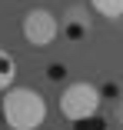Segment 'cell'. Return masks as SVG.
I'll return each instance as SVG.
<instances>
[{"mask_svg":"<svg viewBox=\"0 0 123 130\" xmlns=\"http://www.w3.org/2000/svg\"><path fill=\"white\" fill-rule=\"evenodd\" d=\"M4 123L10 130H40L47 120V100L33 87H10L4 90Z\"/></svg>","mask_w":123,"mask_h":130,"instance_id":"cell-1","label":"cell"},{"mask_svg":"<svg viewBox=\"0 0 123 130\" xmlns=\"http://www.w3.org/2000/svg\"><path fill=\"white\" fill-rule=\"evenodd\" d=\"M100 100H103V97H100V90H96L93 84L77 80V84L63 87V93H60V113H63L67 120H73V123L90 120V117L100 113Z\"/></svg>","mask_w":123,"mask_h":130,"instance_id":"cell-2","label":"cell"},{"mask_svg":"<svg viewBox=\"0 0 123 130\" xmlns=\"http://www.w3.org/2000/svg\"><path fill=\"white\" fill-rule=\"evenodd\" d=\"M60 34H63V40H70V43H83V40L90 37V17H87V7H70V10L63 13Z\"/></svg>","mask_w":123,"mask_h":130,"instance_id":"cell-4","label":"cell"},{"mask_svg":"<svg viewBox=\"0 0 123 130\" xmlns=\"http://www.w3.org/2000/svg\"><path fill=\"white\" fill-rule=\"evenodd\" d=\"M60 37V20L47 10V7H33L23 17V40L30 47H50Z\"/></svg>","mask_w":123,"mask_h":130,"instance_id":"cell-3","label":"cell"},{"mask_svg":"<svg viewBox=\"0 0 123 130\" xmlns=\"http://www.w3.org/2000/svg\"><path fill=\"white\" fill-rule=\"evenodd\" d=\"M13 80H17V60H13V54H7V50L0 47V93L10 90Z\"/></svg>","mask_w":123,"mask_h":130,"instance_id":"cell-5","label":"cell"},{"mask_svg":"<svg viewBox=\"0 0 123 130\" xmlns=\"http://www.w3.org/2000/svg\"><path fill=\"white\" fill-rule=\"evenodd\" d=\"M90 4L103 20H120L123 17V0H90Z\"/></svg>","mask_w":123,"mask_h":130,"instance_id":"cell-6","label":"cell"}]
</instances>
